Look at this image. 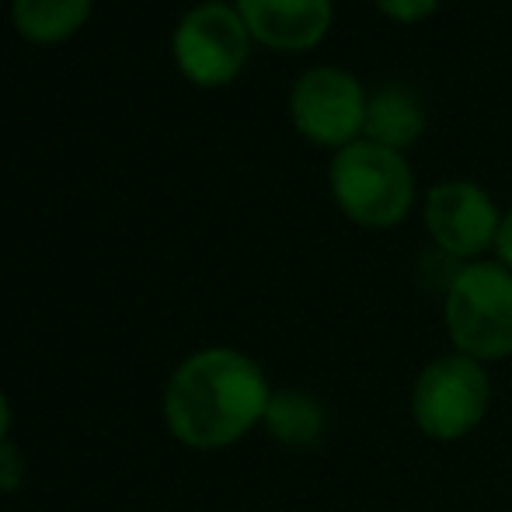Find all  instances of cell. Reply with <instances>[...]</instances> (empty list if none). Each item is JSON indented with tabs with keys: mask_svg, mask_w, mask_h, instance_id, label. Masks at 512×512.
I'll use <instances>...</instances> for the list:
<instances>
[{
	"mask_svg": "<svg viewBox=\"0 0 512 512\" xmlns=\"http://www.w3.org/2000/svg\"><path fill=\"white\" fill-rule=\"evenodd\" d=\"M272 387L262 366L230 345H209L175 366L161 398L168 432L189 450H223L262 425Z\"/></svg>",
	"mask_w": 512,
	"mask_h": 512,
	"instance_id": "1",
	"label": "cell"
},
{
	"mask_svg": "<svg viewBox=\"0 0 512 512\" xmlns=\"http://www.w3.org/2000/svg\"><path fill=\"white\" fill-rule=\"evenodd\" d=\"M331 199L359 227L387 230L415 203V178L401 150L356 140L335 154L328 168Z\"/></svg>",
	"mask_w": 512,
	"mask_h": 512,
	"instance_id": "2",
	"label": "cell"
},
{
	"mask_svg": "<svg viewBox=\"0 0 512 512\" xmlns=\"http://www.w3.org/2000/svg\"><path fill=\"white\" fill-rule=\"evenodd\" d=\"M446 331L460 356L478 363L512 352V272L502 262H471L446 290Z\"/></svg>",
	"mask_w": 512,
	"mask_h": 512,
	"instance_id": "3",
	"label": "cell"
},
{
	"mask_svg": "<svg viewBox=\"0 0 512 512\" xmlns=\"http://www.w3.org/2000/svg\"><path fill=\"white\" fill-rule=\"evenodd\" d=\"M251 32L241 11L223 0H206L182 14L171 35L178 74L196 88H223L244 70L251 56Z\"/></svg>",
	"mask_w": 512,
	"mask_h": 512,
	"instance_id": "4",
	"label": "cell"
},
{
	"mask_svg": "<svg viewBox=\"0 0 512 512\" xmlns=\"http://www.w3.org/2000/svg\"><path fill=\"white\" fill-rule=\"evenodd\" d=\"M411 411L425 436H467L488 411V377L481 363L471 356H446L425 366L422 377L415 380Z\"/></svg>",
	"mask_w": 512,
	"mask_h": 512,
	"instance_id": "5",
	"label": "cell"
},
{
	"mask_svg": "<svg viewBox=\"0 0 512 512\" xmlns=\"http://www.w3.org/2000/svg\"><path fill=\"white\" fill-rule=\"evenodd\" d=\"M363 84L342 67H314L293 84L290 119L304 140L317 147H349L366 126Z\"/></svg>",
	"mask_w": 512,
	"mask_h": 512,
	"instance_id": "6",
	"label": "cell"
},
{
	"mask_svg": "<svg viewBox=\"0 0 512 512\" xmlns=\"http://www.w3.org/2000/svg\"><path fill=\"white\" fill-rule=\"evenodd\" d=\"M425 227L439 251L450 258H474L492 248L502 227V213L495 199L481 185L453 178L439 182L425 199Z\"/></svg>",
	"mask_w": 512,
	"mask_h": 512,
	"instance_id": "7",
	"label": "cell"
},
{
	"mask_svg": "<svg viewBox=\"0 0 512 512\" xmlns=\"http://www.w3.org/2000/svg\"><path fill=\"white\" fill-rule=\"evenodd\" d=\"M251 39L276 53H307L328 35L331 0H237Z\"/></svg>",
	"mask_w": 512,
	"mask_h": 512,
	"instance_id": "8",
	"label": "cell"
},
{
	"mask_svg": "<svg viewBox=\"0 0 512 512\" xmlns=\"http://www.w3.org/2000/svg\"><path fill=\"white\" fill-rule=\"evenodd\" d=\"M422 133H425V112L408 84L391 81L373 91L370 105H366V126H363L366 140L391 150H405L411 143H418Z\"/></svg>",
	"mask_w": 512,
	"mask_h": 512,
	"instance_id": "9",
	"label": "cell"
},
{
	"mask_svg": "<svg viewBox=\"0 0 512 512\" xmlns=\"http://www.w3.org/2000/svg\"><path fill=\"white\" fill-rule=\"evenodd\" d=\"M95 0H11V25L25 42L60 46L91 18Z\"/></svg>",
	"mask_w": 512,
	"mask_h": 512,
	"instance_id": "10",
	"label": "cell"
},
{
	"mask_svg": "<svg viewBox=\"0 0 512 512\" xmlns=\"http://www.w3.org/2000/svg\"><path fill=\"white\" fill-rule=\"evenodd\" d=\"M262 425L269 429L272 439H279V443L310 446V443H317L324 432V408L314 394L297 391V387H286V391H272Z\"/></svg>",
	"mask_w": 512,
	"mask_h": 512,
	"instance_id": "11",
	"label": "cell"
},
{
	"mask_svg": "<svg viewBox=\"0 0 512 512\" xmlns=\"http://www.w3.org/2000/svg\"><path fill=\"white\" fill-rule=\"evenodd\" d=\"M25 485V453L14 439L0 443V495H11Z\"/></svg>",
	"mask_w": 512,
	"mask_h": 512,
	"instance_id": "12",
	"label": "cell"
},
{
	"mask_svg": "<svg viewBox=\"0 0 512 512\" xmlns=\"http://www.w3.org/2000/svg\"><path fill=\"white\" fill-rule=\"evenodd\" d=\"M377 7L387 14V18L405 21V25H411V21L429 18V14L439 7V0H377Z\"/></svg>",
	"mask_w": 512,
	"mask_h": 512,
	"instance_id": "13",
	"label": "cell"
},
{
	"mask_svg": "<svg viewBox=\"0 0 512 512\" xmlns=\"http://www.w3.org/2000/svg\"><path fill=\"white\" fill-rule=\"evenodd\" d=\"M495 251H499V262L512 272V209L502 216L499 237H495Z\"/></svg>",
	"mask_w": 512,
	"mask_h": 512,
	"instance_id": "14",
	"label": "cell"
},
{
	"mask_svg": "<svg viewBox=\"0 0 512 512\" xmlns=\"http://www.w3.org/2000/svg\"><path fill=\"white\" fill-rule=\"evenodd\" d=\"M11 425H14V408H11L7 391L0 387V443H4V439H11Z\"/></svg>",
	"mask_w": 512,
	"mask_h": 512,
	"instance_id": "15",
	"label": "cell"
}]
</instances>
